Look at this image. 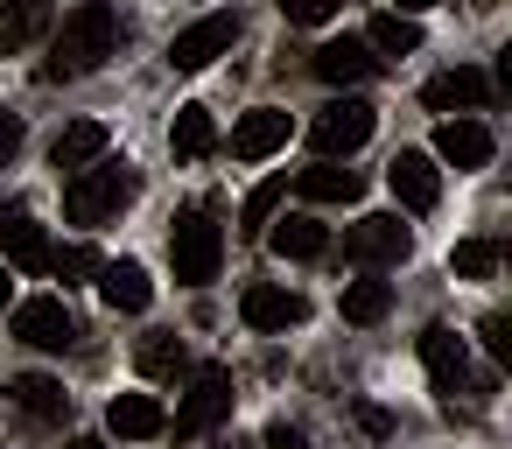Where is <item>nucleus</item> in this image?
<instances>
[{"label": "nucleus", "mask_w": 512, "mask_h": 449, "mask_svg": "<svg viewBox=\"0 0 512 449\" xmlns=\"http://www.w3.org/2000/svg\"><path fill=\"white\" fill-rule=\"evenodd\" d=\"M99 302L120 309V316H141V309L155 302L148 267H141V260H99Z\"/></svg>", "instance_id": "16"}, {"label": "nucleus", "mask_w": 512, "mask_h": 449, "mask_svg": "<svg viewBox=\"0 0 512 449\" xmlns=\"http://www.w3.org/2000/svg\"><path fill=\"white\" fill-rule=\"evenodd\" d=\"M134 365H141L148 379H176V372L190 365V351H183V337H176V330H148V337L134 344Z\"/></svg>", "instance_id": "26"}, {"label": "nucleus", "mask_w": 512, "mask_h": 449, "mask_svg": "<svg viewBox=\"0 0 512 449\" xmlns=\"http://www.w3.org/2000/svg\"><path fill=\"white\" fill-rule=\"evenodd\" d=\"M232 43H239V15H204V22L176 29V43H169V71H211Z\"/></svg>", "instance_id": "6"}, {"label": "nucleus", "mask_w": 512, "mask_h": 449, "mask_svg": "<svg viewBox=\"0 0 512 449\" xmlns=\"http://www.w3.org/2000/svg\"><path fill=\"white\" fill-rule=\"evenodd\" d=\"M407 253H414V232L393 211H372V218L344 225V260H358V267H400Z\"/></svg>", "instance_id": "5"}, {"label": "nucleus", "mask_w": 512, "mask_h": 449, "mask_svg": "<svg viewBox=\"0 0 512 449\" xmlns=\"http://www.w3.org/2000/svg\"><path fill=\"white\" fill-rule=\"evenodd\" d=\"M358 428H365V435H393V414H386V407H372V400H365V407H358Z\"/></svg>", "instance_id": "35"}, {"label": "nucleus", "mask_w": 512, "mask_h": 449, "mask_svg": "<svg viewBox=\"0 0 512 449\" xmlns=\"http://www.w3.org/2000/svg\"><path fill=\"white\" fill-rule=\"evenodd\" d=\"M225 414H232V372H225V365H204V372L190 379V393H183V407L169 414V428H162V435L197 442V435H211Z\"/></svg>", "instance_id": "4"}, {"label": "nucleus", "mask_w": 512, "mask_h": 449, "mask_svg": "<svg viewBox=\"0 0 512 449\" xmlns=\"http://www.w3.org/2000/svg\"><path fill=\"white\" fill-rule=\"evenodd\" d=\"M421 365H428L435 393H449V400L470 386V351H463V337H456L449 323H428V330H421Z\"/></svg>", "instance_id": "11"}, {"label": "nucleus", "mask_w": 512, "mask_h": 449, "mask_svg": "<svg viewBox=\"0 0 512 449\" xmlns=\"http://www.w3.org/2000/svg\"><path fill=\"white\" fill-rule=\"evenodd\" d=\"M239 316H246V330H295V323L309 316V302H302L295 288H274V281H253V288L239 295Z\"/></svg>", "instance_id": "15"}, {"label": "nucleus", "mask_w": 512, "mask_h": 449, "mask_svg": "<svg viewBox=\"0 0 512 449\" xmlns=\"http://www.w3.org/2000/svg\"><path fill=\"white\" fill-rule=\"evenodd\" d=\"M365 43H372V57H414V50H421V22L400 15V8H386V15H372Z\"/></svg>", "instance_id": "25"}, {"label": "nucleus", "mask_w": 512, "mask_h": 449, "mask_svg": "<svg viewBox=\"0 0 512 449\" xmlns=\"http://www.w3.org/2000/svg\"><path fill=\"white\" fill-rule=\"evenodd\" d=\"M169 148H176V162H197V155H211V148H218V120H211V106H176Z\"/></svg>", "instance_id": "24"}, {"label": "nucleus", "mask_w": 512, "mask_h": 449, "mask_svg": "<svg viewBox=\"0 0 512 449\" xmlns=\"http://www.w3.org/2000/svg\"><path fill=\"white\" fill-rule=\"evenodd\" d=\"M71 449H106V442H99V435H78V442H71Z\"/></svg>", "instance_id": "38"}, {"label": "nucleus", "mask_w": 512, "mask_h": 449, "mask_svg": "<svg viewBox=\"0 0 512 449\" xmlns=\"http://www.w3.org/2000/svg\"><path fill=\"white\" fill-rule=\"evenodd\" d=\"M288 134H295V120H288L281 106H253V113L232 127V155H239V162H267V155L288 148Z\"/></svg>", "instance_id": "14"}, {"label": "nucleus", "mask_w": 512, "mask_h": 449, "mask_svg": "<svg viewBox=\"0 0 512 449\" xmlns=\"http://www.w3.org/2000/svg\"><path fill=\"white\" fill-rule=\"evenodd\" d=\"M274 8H281V22H288V29H323V22L344 8V0H274Z\"/></svg>", "instance_id": "30"}, {"label": "nucleus", "mask_w": 512, "mask_h": 449, "mask_svg": "<svg viewBox=\"0 0 512 449\" xmlns=\"http://www.w3.org/2000/svg\"><path fill=\"white\" fill-rule=\"evenodd\" d=\"M281 197H288V169H281V176H267V183L246 197V211H239V218H246V232H267V225H274V211H281Z\"/></svg>", "instance_id": "29"}, {"label": "nucleus", "mask_w": 512, "mask_h": 449, "mask_svg": "<svg viewBox=\"0 0 512 449\" xmlns=\"http://www.w3.org/2000/svg\"><path fill=\"white\" fill-rule=\"evenodd\" d=\"M113 50H120V15H113V0H78V8L57 22V36H50V64H43V78H50V85H64V78H92Z\"/></svg>", "instance_id": "1"}, {"label": "nucleus", "mask_w": 512, "mask_h": 449, "mask_svg": "<svg viewBox=\"0 0 512 449\" xmlns=\"http://www.w3.org/2000/svg\"><path fill=\"white\" fill-rule=\"evenodd\" d=\"M8 393H15V407L36 414V421H64V414H71V393H64V379H50V372H22V379H8Z\"/></svg>", "instance_id": "22"}, {"label": "nucleus", "mask_w": 512, "mask_h": 449, "mask_svg": "<svg viewBox=\"0 0 512 449\" xmlns=\"http://www.w3.org/2000/svg\"><path fill=\"white\" fill-rule=\"evenodd\" d=\"M372 127H379V113H372L365 99H337V106H323V120L309 127V141H316V155H358V148L372 141Z\"/></svg>", "instance_id": "8"}, {"label": "nucleus", "mask_w": 512, "mask_h": 449, "mask_svg": "<svg viewBox=\"0 0 512 449\" xmlns=\"http://www.w3.org/2000/svg\"><path fill=\"white\" fill-rule=\"evenodd\" d=\"M106 148H113V134H106V120H71V127H64V134L50 141V162H57L64 176H71V169H85V162H99Z\"/></svg>", "instance_id": "20"}, {"label": "nucleus", "mask_w": 512, "mask_h": 449, "mask_svg": "<svg viewBox=\"0 0 512 449\" xmlns=\"http://www.w3.org/2000/svg\"><path fill=\"white\" fill-rule=\"evenodd\" d=\"M267 449H309V435L302 428H288V421H267V435H260Z\"/></svg>", "instance_id": "33"}, {"label": "nucleus", "mask_w": 512, "mask_h": 449, "mask_svg": "<svg viewBox=\"0 0 512 449\" xmlns=\"http://www.w3.org/2000/svg\"><path fill=\"white\" fill-rule=\"evenodd\" d=\"M50 29V0H0V57L29 50Z\"/></svg>", "instance_id": "21"}, {"label": "nucleus", "mask_w": 512, "mask_h": 449, "mask_svg": "<svg viewBox=\"0 0 512 449\" xmlns=\"http://www.w3.org/2000/svg\"><path fill=\"white\" fill-rule=\"evenodd\" d=\"M106 428H113L120 442H155V435L169 428V407H162L155 393H113V400H106Z\"/></svg>", "instance_id": "17"}, {"label": "nucleus", "mask_w": 512, "mask_h": 449, "mask_svg": "<svg viewBox=\"0 0 512 449\" xmlns=\"http://www.w3.org/2000/svg\"><path fill=\"white\" fill-rule=\"evenodd\" d=\"M8 337H22V344H36V351H71V344H78V316H71L57 295H36V302H22V309L8 316Z\"/></svg>", "instance_id": "7"}, {"label": "nucleus", "mask_w": 512, "mask_h": 449, "mask_svg": "<svg viewBox=\"0 0 512 449\" xmlns=\"http://www.w3.org/2000/svg\"><path fill=\"white\" fill-rule=\"evenodd\" d=\"M484 351L498 365H512V316H484Z\"/></svg>", "instance_id": "32"}, {"label": "nucleus", "mask_w": 512, "mask_h": 449, "mask_svg": "<svg viewBox=\"0 0 512 449\" xmlns=\"http://www.w3.org/2000/svg\"><path fill=\"white\" fill-rule=\"evenodd\" d=\"M295 190H302L309 204H358V197H365V176H358V169H344L337 155H323L316 169H302V176H295Z\"/></svg>", "instance_id": "19"}, {"label": "nucleus", "mask_w": 512, "mask_h": 449, "mask_svg": "<svg viewBox=\"0 0 512 449\" xmlns=\"http://www.w3.org/2000/svg\"><path fill=\"white\" fill-rule=\"evenodd\" d=\"M169 260H176V281L183 288H211L218 267H225V232L211 211H183L169 225Z\"/></svg>", "instance_id": "3"}, {"label": "nucleus", "mask_w": 512, "mask_h": 449, "mask_svg": "<svg viewBox=\"0 0 512 449\" xmlns=\"http://www.w3.org/2000/svg\"><path fill=\"white\" fill-rule=\"evenodd\" d=\"M386 190H393L407 211H435V204H442V169H435V155L400 148V155L386 162Z\"/></svg>", "instance_id": "9"}, {"label": "nucleus", "mask_w": 512, "mask_h": 449, "mask_svg": "<svg viewBox=\"0 0 512 449\" xmlns=\"http://www.w3.org/2000/svg\"><path fill=\"white\" fill-rule=\"evenodd\" d=\"M393 309V281H351L344 288V323H386Z\"/></svg>", "instance_id": "27"}, {"label": "nucleus", "mask_w": 512, "mask_h": 449, "mask_svg": "<svg viewBox=\"0 0 512 449\" xmlns=\"http://www.w3.org/2000/svg\"><path fill=\"white\" fill-rule=\"evenodd\" d=\"M498 239H456V253H449V274H463V281H491L498 274Z\"/></svg>", "instance_id": "28"}, {"label": "nucleus", "mask_w": 512, "mask_h": 449, "mask_svg": "<svg viewBox=\"0 0 512 449\" xmlns=\"http://www.w3.org/2000/svg\"><path fill=\"white\" fill-rule=\"evenodd\" d=\"M491 155H498V141H491V127H484V120H463V113H456V120H442V127H435V162H449V169H463V176H470V169H484Z\"/></svg>", "instance_id": "13"}, {"label": "nucleus", "mask_w": 512, "mask_h": 449, "mask_svg": "<svg viewBox=\"0 0 512 449\" xmlns=\"http://www.w3.org/2000/svg\"><path fill=\"white\" fill-rule=\"evenodd\" d=\"M134 197H141V176H134V162H113V155H99V162L71 169V183H64V218H71V225H106V218H120Z\"/></svg>", "instance_id": "2"}, {"label": "nucleus", "mask_w": 512, "mask_h": 449, "mask_svg": "<svg viewBox=\"0 0 512 449\" xmlns=\"http://www.w3.org/2000/svg\"><path fill=\"white\" fill-rule=\"evenodd\" d=\"M0 253H8L22 274H50V232L29 218V211H0Z\"/></svg>", "instance_id": "18"}, {"label": "nucleus", "mask_w": 512, "mask_h": 449, "mask_svg": "<svg viewBox=\"0 0 512 449\" xmlns=\"http://www.w3.org/2000/svg\"><path fill=\"white\" fill-rule=\"evenodd\" d=\"M379 64H386V57H372L365 36H337V43H323V50L309 57V71H316L323 85H365V78H379Z\"/></svg>", "instance_id": "12"}, {"label": "nucleus", "mask_w": 512, "mask_h": 449, "mask_svg": "<svg viewBox=\"0 0 512 449\" xmlns=\"http://www.w3.org/2000/svg\"><path fill=\"white\" fill-rule=\"evenodd\" d=\"M428 113H477V106H491L498 99V85H491V71H477V64H456V71H442V78H428Z\"/></svg>", "instance_id": "10"}, {"label": "nucleus", "mask_w": 512, "mask_h": 449, "mask_svg": "<svg viewBox=\"0 0 512 449\" xmlns=\"http://www.w3.org/2000/svg\"><path fill=\"white\" fill-rule=\"evenodd\" d=\"M8 288H15V281H8V267H0V316H8Z\"/></svg>", "instance_id": "37"}, {"label": "nucleus", "mask_w": 512, "mask_h": 449, "mask_svg": "<svg viewBox=\"0 0 512 449\" xmlns=\"http://www.w3.org/2000/svg\"><path fill=\"white\" fill-rule=\"evenodd\" d=\"M267 246H274L281 260H323V253H330V225H316V218H281V225H267Z\"/></svg>", "instance_id": "23"}, {"label": "nucleus", "mask_w": 512, "mask_h": 449, "mask_svg": "<svg viewBox=\"0 0 512 449\" xmlns=\"http://www.w3.org/2000/svg\"><path fill=\"white\" fill-rule=\"evenodd\" d=\"M50 274L57 281H85V274H99V253L92 246H64V253H50Z\"/></svg>", "instance_id": "31"}, {"label": "nucleus", "mask_w": 512, "mask_h": 449, "mask_svg": "<svg viewBox=\"0 0 512 449\" xmlns=\"http://www.w3.org/2000/svg\"><path fill=\"white\" fill-rule=\"evenodd\" d=\"M15 148H22V120H15V113H0V169L15 162Z\"/></svg>", "instance_id": "34"}, {"label": "nucleus", "mask_w": 512, "mask_h": 449, "mask_svg": "<svg viewBox=\"0 0 512 449\" xmlns=\"http://www.w3.org/2000/svg\"><path fill=\"white\" fill-rule=\"evenodd\" d=\"M400 15H428V8H442V0H393Z\"/></svg>", "instance_id": "36"}]
</instances>
